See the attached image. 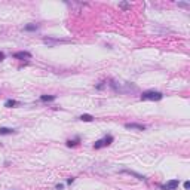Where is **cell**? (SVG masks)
I'll use <instances>...</instances> for the list:
<instances>
[{
    "label": "cell",
    "instance_id": "obj_1",
    "mask_svg": "<svg viewBox=\"0 0 190 190\" xmlns=\"http://www.w3.org/2000/svg\"><path fill=\"white\" fill-rule=\"evenodd\" d=\"M110 86L113 88L116 92H120V94H128V92H134L137 88L129 85V83H119V82H110Z\"/></svg>",
    "mask_w": 190,
    "mask_h": 190
},
{
    "label": "cell",
    "instance_id": "obj_2",
    "mask_svg": "<svg viewBox=\"0 0 190 190\" xmlns=\"http://www.w3.org/2000/svg\"><path fill=\"white\" fill-rule=\"evenodd\" d=\"M140 98L143 101H160L163 98V94L162 92H157V91H144Z\"/></svg>",
    "mask_w": 190,
    "mask_h": 190
},
{
    "label": "cell",
    "instance_id": "obj_3",
    "mask_svg": "<svg viewBox=\"0 0 190 190\" xmlns=\"http://www.w3.org/2000/svg\"><path fill=\"white\" fill-rule=\"evenodd\" d=\"M113 135H107V137H104L103 140H98V141H95L94 143V149L95 150H98V149H103V147H106V146H110L112 143H113Z\"/></svg>",
    "mask_w": 190,
    "mask_h": 190
},
{
    "label": "cell",
    "instance_id": "obj_4",
    "mask_svg": "<svg viewBox=\"0 0 190 190\" xmlns=\"http://www.w3.org/2000/svg\"><path fill=\"white\" fill-rule=\"evenodd\" d=\"M178 186H180V180L174 178V180L166 181V184H162V186H160V189H162V190H177V189H178Z\"/></svg>",
    "mask_w": 190,
    "mask_h": 190
},
{
    "label": "cell",
    "instance_id": "obj_5",
    "mask_svg": "<svg viewBox=\"0 0 190 190\" xmlns=\"http://www.w3.org/2000/svg\"><path fill=\"white\" fill-rule=\"evenodd\" d=\"M125 128H126V129H132V131H144V129H146L144 125H141V123H135V122L125 123Z\"/></svg>",
    "mask_w": 190,
    "mask_h": 190
},
{
    "label": "cell",
    "instance_id": "obj_6",
    "mask_svg": "<svg viewBox=\"0 0 190 190\" xmlns=\"http://www.w3.org/2000/svg\"><path fill=\"white\" fill-rule=\"evenodd\" d=\"M13 58L15 60H25V58H31V54L27 52V51H19V52L13 54Z\"/></svg>",
    "mask_w": 190,
    "mask_h": 190
},
{
    "label": "cell",
    "instance_id": "obj_7",
    "mask_svg": "<svg viewBox=\"0 0 190 190\" xmlns=\"http://www.w3.org/2000/svg\"><path fill=\"white\" fill-rule=\"evenodd\" d=\"M16 131L15 129H10V128H3L0 126V135H10V134H15Z\"/></svg>",
    "mask_w": 190,
    "mask_h": 190
},
{
    "label": "cell",
    "instance_id": "obj_8",
    "mask_svg": "<svg viewBox=\"0 0 190 190\" xmlns=\"http://www.w3.org/2000/svg\"><path fill=\"white\" fill-rule=\"evenodd\" d=\"M40 100H42L43 103H51V101H55V100H57V95H42Z\"/></svg>",
    "mask_w": 190,
    "mask_h": 190
},
{
    "label": "cell",
    "instance_id": "obj_9",
    "mask_svg": "<svg viewBox=\"0 0 190 190\" xmlns=\"http://www.w3.org/2000/svg\"><path fill=\"white\" fill-rule=\"evenodd\" d=\"M24 30L25 31H36V30H39V25L37 24H27V25H24Z\"/></svg>",
    "mask_w": 190,
    "mask_h": 190
},
{
    "label": "cell",
    "instance_id": "obj_10",
    "mask_svg": "<svg viewBox=\"0 0 190 190\" xmlns=\"http://www.w3.org/2000/svg\"><path fill=\"white\" fill-rule=\"evenodd\" d=\"M79 119H80L82 122H92V120H94V116H92V114H82Z\"/></svg>",
    "mask_w": 190,
    "mask_h": 190
},
{
    "label": "cell",
    "instance_id": "obj_11",
    "mask_svg": "<svg viewBox=\"0 0 190 190\" xmlns=\"http://www.w3.org/2000/svg\"><path fill=\"white\" fill-rule=\"evenodd\" d=\"M123 172H126V174H131V175L137 177L138 180H146V177H144V175H140V174H137V172H134V171H129V169H123Z\"/></svg>",
    "mask_w": 190,
    "mask_h": 190
},
{
    "label": "cell",
    "instance_id": "obj_12",
    "mask_svg": "<svg viewBox=\"0 0 190 190\" xmlns=\"http://www.w3.org/2000/svg\"><path fill=\"white\" fill-rule=\"evenodd\" d=\"M13 106H18V103H16L15 100H6V101H4V107H7V109H12Z\"/></svg>",
    "mask_w": 190,
    "mask_h": 190
},
{
    "label": "cell",
    "instance_id": "obj_13",
    "mask_svg": "<svg viewBox=\"0 0 190 190\" xmlns=\"http://www.w3.org/2000/svg\"><path fill=\"white\" fill-rule=\"evenodd\" d=\"M66 144H67V147H75V146H77L79 144V137H77L76 140H69Z\"/></svg>",
    "mask_w": 190,
    "mask_h": 190
},
{
    "label": "cell",
    "instance_id": "obj_14",
    "mask_svg": "<svg viewBox=\"0 0 190 190\" xmlns=\"http://www.w3.org/2000/svg\"><path fill=\"white\" fill-rule=\"evenodd\" d=\"M55 189H57V190H63V189H64V184H57V186H55Z\"/></svg>",
    "mask_w": 190,
    "mask_h": 190
},
{
    "label": "cell",
    "instance_id": "obj_15",
    "mask_svg": "<svg viewBox=\"0 0 190 190\" xmlns=\"http://www.w3.org/2000/svg\"><path fill=\"white\" fill-rule=\"evenodd\" d=\"M190 187V183L189 181H186V183H184V189H189Z\"/></svg>",
    "mask_w": 190,
    "mask_h": 190
},
{
    "label": "cell",
    "instance_id": "obj_16",
    "mask_svg": "<svg viewBox=\"0 0 190 190\" xmlns=\"http://www.w3.org/2000/svg\"><path fill=\"white\" fill-rule=\"evenodd\" d=\"M73 181H75V178H69V180H67V184H72Z\"/></svg>",
    "mask_w": 190,
    "mask_h": 190
},
{
    "label": "cell",
    "instance_id": "obj_17",
    "mask_svg": "<svg viewBox=\"0 0 190 190\" xmlns=\"http://www.w3.org/2000/svg\"><path fill=\"white\" fill-rule=\"evenodd\" d=\"M4 60V54L3 52H0V61H3Z\"/></svg>",
    "mask_w": 190,
    "mask_h": 190
}]
</instances>
